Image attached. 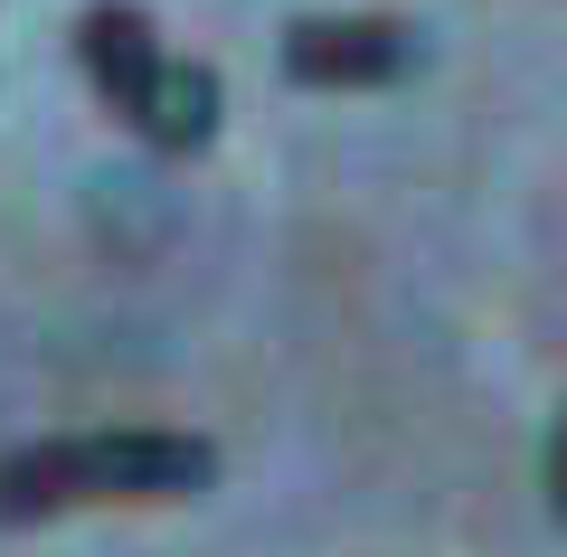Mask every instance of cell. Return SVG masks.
<instances>
[{
  "instance_id": "1",
  "label": "cell",
  "mask_w": 567,
  "mask_h": 557,
  "mask_svg": "<svg viewBox=\"0 0 567 557\" xmlns=\"http://www.w3.org/2000/svg\"><path fill=\"white\" fill-rule=\"evenodd\" d=\"M218 482V444L181 425H104L0 454V519H48L76 501H189Z\"/></svg>"
},
{
  "instance_id": "2",
  "label": "cell",
  "mask_w": 567,
  "mask_h": 557,
  "mask_svg": "<svg viewBox=\"0 0 567 557\" xmlns=\"http://www.w3.org/2000/svg\"><path fill=\"white\" fill-rule=\"evenodd\" d=\"M76 58H85V76H95V95L114 104L133 133L162 114L171 66H181L162 39H152V20H142V10H123V0H104V10H85V20H76Z\"/></svg>"
},
{
  "instance_id": "3",
  "label": "cell",
  "mask_w": 567,
  "mask_h": 557,
  "mask_svg": "<svg viewBox=\"0 0 567 557\" xmlns=\"http://www.w3.org/2000/svg\"><path fill=\"white\" fill-rule=\"evenodd\" d=\"M416 66V29L398 20H293L284 76L293 85H398Z\"/></svg>"
},
{
  "instance_id": "4",
  "label": "cell",
  "mask_w": 567,
  "mask_h": 557,
  "mask_svg": "<svg viewBox=\"0 0 567 557\" xmlns=\"http://www.w3.org/2000/svg\"><path fill=\"white\" fill-rule=\"evenodd\" d=\"M142 133L162 142V152H199L208 133H218V76H208V66H171V95H162V114L142 123Z\"/></svg>"
},
{
  "instance_id": "5",
  "label": "cell",
  "mask_w": 567,
  "mask_h": 557,
  "mask_svg": "<svg viewBox=\"0 0 567 557\" xmlns=\"http://www.w3.org/2000/svg\"><path fill=\"white\" fill-rule=\"evenodd\" d=\"M548 519L567 529V406H558V425H548Z\"/></svg>"
}]
</instances>
